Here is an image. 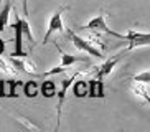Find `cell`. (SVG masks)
<instances>
[{
  "instance_id": "cell-21",
  "label": "cell",
  "mask_w": 150,
  "mask_h": 132,
  "mask_svg": "<svg viewBox=\"0 0 150 132\" xmlns=\"http://www.w3.org/2000/svg\"><path fill=\"white\" fill-rule=\"evenodd\" d=\"M0 68H2L4 71H7V65H5V63L2 61V60H0Z\"/></svg>"
},
{
  "instance_id": "cell-5",
  "label": "cell",
  "mask_w": 150,
  "mask_h": 132,
  "mask_svg": "<svg viewBox=\"0 0 150 132\" xmlns=\"http://www.w3.org/2000/svg\"><path fill=\"white\" fill-rule=\"evenodd\" d=\"M124 40L130 41L127 46V51H129V50H134L135 46H147L150 43V35L149 33H139V31L130 30L127 35H124Z\"/></svg>"
},
{
  "instance_id": "cell-10",
  "label": "cell",
  "mask_w": 150,
  "mask_h": 132,
  "mask_svg": "<svg viewBox=\"0 0 150 132\" xmlns=\"http://www.w3.org/2000/svg\"><path fill=\"white\" fill-rule=\"evenodd\" d=\"M10 12H12V4L7 2V4L2 7V10H0V31H4L5 26H7V23H8Z\"/></svg>"
},
{
  "instance_id": "cell-15",
  "label": "cell",
  "mask_w": 150,
  "mask_h": 132,
  "mask_svg": "<svg viewBox=\"0 0 150 132\" xmlns=\"http://www.w3.org/2000/svg\"><path fill=\"white\" fill-rule=\"evenodd\" d=\"M23 94L27 97H35L38 94V84L35 81H28L23 84Z\"/></svg>"
},
{
  "instance_id": "cell-11",
  "label": "cell",
  "mask_w": 150,
  "mask_h": 132,
  "mask_svg": "<svg viewBox=\"0 0 150 132\" xmlns=\"http://www.w3.org/2000/svg\"><path fill=\"white\" fill-rule=\"evenodd\" d=\"M41 94L45 97H53L56 94V84L53 81H43V84H41Z\"/></svg>"
},
{
  "instance_id": "cell-17",
  "label": "cell",
  "mask_w": 150,
  "mask_h": 132,
  "mask_svg": "<svg viewBox=\"0 0 150 132\" xmlns=\"http://www.w3.org/2000/svg\"><path fill=\"white\" fill-rule=\"evenodd\" d=\"M134 81H140V83L147 84L150 81V73L149 71H144V73H140V75H135L134 76Z\"/></svg>"
},
{
  "instance_id": "cell-9",
  "label": "cell",
  "mask_w": 150,
  "mask_h": 132,
  "mask_svg": "<svg viewBox=\"0 0 150 132\" xmlns=\"http://www.w3.org/2000/svg\"><path fill=\"white\" fill-rule=\"evenodd\" d=\"M120 56L122 55H117V56H114V58H110V60H107L104 65L97 70V79H102L104 76H107V75H110V71L114 70V66L119 63V60H120Z\"/></svg>"
},
{
  "instance_id": "cell-1",
  "label": "cell",
  "mask_w": 150,
  "mask_h": 132,
  "mask_svg": "<svg viewBox=\"0 0 150 132\" xmlns=\"http://www.w3.org/2000/svg\"><path fill=\"white\" fill-rule=\"evenodd\" d=\"M68 36H69L71 40H73V43H74V46L78 50H81V51H86L88 55H91V56H96V58H102V53L101 50H97L96 46H93V45L89 43V41H86V40L83 38V36L76 35L74 31H68Z\"/></svg>"
},
{
  "instance_id": "cell-20",
  "label": "cell",
  "mask_w": 150,
  "mask_h": 132,
  "mask_svg": "<svg viewBox=\"0 0 150 132\" xmlns=\"http://www.w3.org/2000/svg\"><path fill=\"white\" fill-rule=\"evenodd\" d=\"M4 50H5V43H4V40L0 38V55L4 53Z\"/></svg>"
},
{
  "instance_id": "cell-19",
  "label": "cell",
  "mask_w": 150,
  "mask_h": 132,
  "mask_svg": "<svg viewBox=\"0 0 150 132\" xmlns=\"http://www.w3.org/2000/svg\"><path fill=\"white\" fill-rule=\"evenodd\" d=\"M5 96V88H4V81L0 79V97Z\"/></svg>"
},
{
  "instance_id": "cell-2",
  "label": "cell",
  "mask_w": 150,
  "mask_h": 132,
  "mask_svg": "<svg viewBox=\"0 0 150 132\" xmlns=\"http://www.w3.org/2000/svg\"><path fill=\"white\" fill-rule=\"evenodd\" d=\"M86 28H89V30H94V31H102V33H107V35L110 36H115V38H124L122 33H117V31L110 30L109 26L106 25V20H104V15H96V17L93 18V20H89L88 25H86Z\"/></svg>"
},
{
  "instance_id": "cell-16",
  "label": "cell",
  "mask_w": 150,
  "mask_h": 132,
  "mask_svg": "<svg viewBox=\"0 0 150 132\" xmlns=\"http://www.w3.org/2000/svg\"><path fill=\"white\" fill-rule=\"evenodd\" d=\"M22 31L31 43V41H33V33H31V28H30V25H28V22L25 20V18H22Z\"/></svg>"
},
{
  "instance_id": "cell-12",
  "label": "cell",
  "mask_w": 150,
  "mask_h": 132,
  "mask_svg": "<svg viewBox=\"0 0 150 132\" xmlns=\"http://www.w3.org/2000/svg\"><path fill=\"white\" fill-rule=\"evenodd\" d=\"M73 94L76 97L88 96V83L86 81H78V83H74V86H73Z\"/></svg>"
},
{
  "instance_id": "cell-3",
  "label": "cell",
  "mask_w": 150,
  "mask_h": 132,
  "mask_svg": "<svg viewBox=\"0 0 150 132\" xmlns=\"http://www.w3.org/2000/svg\"><path fill=\"white\" fill-rule=\"evenodd\" d=\"M56 48H58V45H56ZM58 51H59V56H61V63H59V66H56V68H53V70H50V71H45L43 75H40V76H51V75H58V73H61V71H64L68 68V66H71V65H74V63H78V61H81L83 58H79V56H74V55H68V53H64V51H61V50L58 48Z\"/></svg>"
},
{
  "instance_id": "cell-13",
  "label": "cell",
  "mask_w": 150,
  "mask_h": 132,
  "mask_svg": "<svg viewBox=\"0 0 150 132\" xmlns=\"http://www.w3.org/2000/svg\"><path fill=\"white\" fill-rule=\"evenodd\" d=\"M12 63H13V66L15 68H18V70H22V71H25V73H33V65H30V63H27V61H23V60H20V56H18V60L15 56H12Z\"/></svg>"
},
{
  "instance_id": "cell-4",
  "label": "cell",
  "mask_w": 150,
  "mask_h": 132,
  "mask_svg": "<svg viewBox=\"0 0 150 132\" xmlns=\"http://www.w3.org/2000/svg\"><path fill=\"white\" fill-rule=\"evenodd\" d=\"M63 12H64V7H61L58 12H54L53 15H51L50 23H48V30H46L45 38H43V45L48 43L50 38H51V35H54L56 31H61L63 30V18H61L63 17Z\"/></svg>"
},
{
  "instance_id": "cell-18",
  "label": "cell",
  "mask_w": 150,
  "mask_h": 132,
  "mask_svg": "<svg viewBox=\"0 0 150 132\" xmlns=\"http://www.w3.org/2000/svg\"><path fill=\"white\" fill-rule=\"evenodd\" d=\"M22 4H23V13L28 15V0H22Z\"/></svg>"
},
{
  "instance_id": "cell-8",
  "label": "cell",
  "mask_w": 150,
  "mask_h": 132,
  "mask_svg": "<svg viewBox=\"0 0 150 132\" xmlns=\"http://www.w3.org/2000/svg\"><path fill=\"white\" fill-rule=\"evenodd\" d=\"M89 97H104V84L101 79H91L88 84Z\"/></svg>"
},
{
  "instance_id": "cell-22",
  "label": "cell",
  "mask_w": 150,
  "mask_h": 132,
  "mask_svg": "<svg viewBox=\"0 0 150 132\" xmlns=\"http://www.w3.org/2000/svg\"><path fill=\"white\" fill-rule=\"evenodd\" d=\"M0 2H2V0H0Z\"/></svg>"
},
{
  "instance_id": "cell-6",
  "label": "cell",
  "mask_w": 150,
  "mask_h": 132,
  "mask_svg": "<svg viewBox=\"0 0 150 132\" xmlns=\"http://www.w3.org/2000/svg\"><path fill=\"white\" fill-rule=\"evenodd\" d=\"M12 28L15 30V51L12 53V56H20L23 58L25 53H23V41H22V36H23V31H22V18H18L17 15V20L13 22Z\"/></svg>"
},
{
  "instance_id": "cell-14",
  "label": "cell",
  "mask_w": 150,
  "mask_h": 132,
  "mask_svg": "<svg viewBox=\"0 0 150 132\" xmlns=\"http://www.w3.org/2000/svg\"><path fill=\"white\" fill-rule=\"evenodd\" d=\"M20 84H22V81H13V79H10V81H4V88L5 89L8 88V91L5 92V96H7V97H17L15 89H17V86H20Z\"/></svg>"
},
{
  "instance_id": "cell-7",
  "label": "cell",
  "mask_w": 150,
  "mask_h": 132,
  "mask_svg": "<svg viewBox=\"0 0 150 132\" xmlns=\"http://www.w3.org/2000/svg\"><path fill=\"white\" fill-rule=\"evenodd\" d=\"M74 81V76L73 78H64L59 84V94H58V127H59V119H61V107H63V102H64V96H66V91L68 88L71 86V83Z\"/></svg>"
}]
</instances>
